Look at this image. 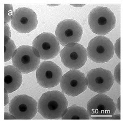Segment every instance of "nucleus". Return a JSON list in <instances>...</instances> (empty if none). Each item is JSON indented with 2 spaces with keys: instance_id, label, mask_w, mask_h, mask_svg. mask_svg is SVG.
<instances>
[{
  "instance_id": "20",
  "label": "nucleus",
  "mask_w": 123,
  "mask_h": 123,
  "mask_svg": "<svg viewBox=\"0 0 123 123\" xmlns=\"http://www.w3.org/2000/svg\"><path fill=\"white\" fill-rule=\"evenodd\" d=\"M11 36V31L8 24L4 23V39L10 38Z\"/></svg>"
},
{
  "instance_id": "2",
  "label": "nucleus",
  "mask_w": 123,
  "mask_h": 123,
  "mask_svg": "<svg viewBox=\"0 0 123 123\" xmlns=\"http://www.w3.org/2000/svg\"><path fill=\"white\" fill-rule=\"evenodd\" d=\"M116 19L110 9L105 6H97L90 11L88 16V23L93 33L105 36L115 29Z\"/></svg>"
},
{
  "instance_id": "7",
  "label": "nucleus",
  "mask_w": 123,
  "mask_h": 123,
  "mask_svg": "<svg viewBox=\"0 0 123 123\" xmlns=\"http://www.w3.org/2000/svg\"><path fill=\"white\" fill-rule=\"evenodd\" d=\"M60 85L62 92L71 97H76L83 93L88 86L85 74L77 69L70 70L63 75Z\"/></svg>"
},
{
  "instance_id": "25",
  "label": "nucleus",
  "mask_w": 123,
  "mask_h": 123,
  "mask_svg": "<svg viewBox=\"0 0 123 123\" xmlns=\"http://www.w3.org/2000/svg\"><path fill=\"white\" fill-rule=\"evenodd\" d=\"M49 6H58L59 4H48Z\"/></svg>"
},
{
  "instance_id": "8",
  "label": "nucleus",
  "mask_w": 123,
  "mask_h": 123,
  "mask_svg": "<svg viewBox=\"0 0 123 123\" xmlns=\"http://www.w3.org/2000/svg\"><path fill=\"white\" fill-rule=\"evenodd\" d=\"M83 30L76 20L65 19L59 23L56 27L55 35L62 46L71 43H78L82 39Z\"/></svg>"
},
{
  "instance_id": "18",
  "label": "nucleus",
  "mask_w": 123,
  "mask_h": 123,
  "mask_svg": "<svg viewBox=\"0 0 123 123\" xmlns=\"http://www.w3.org/2000/svg\"><path fill=\"white\" fill-rule=\"evenodd\" d=\"M114 78L118 85H120V63L116 66L114 72Z\"/></svg>"
},
{
  "instance_id": "24",
  "label": "nucleus",
  "mask_w": 123,
  "mask_h": 123,
  "mask_svg": "<svg viewBox=\"0 0 123 123\" xmlns=\"http://www.w3.org/2000/svg\"><path fill=\"white\" fill-rule=\"evenodd\" d=\"M85 4H71V6H75V7H82V6H85Z\"/></svg>"
},
{
  "instance_id": "3",
  "label": "nucleus",
  "mask_w": 123,
  "mask_h": 123,
  "mask_svg": "<svg viewBox=\"0 0 123 123\" xmlns=\"http://www.w3.org/2000/svg\"><path fill=\"white\" fill-rule=\"evenodd\" d=\"M13 66L22 74L34 72L39 67L41 58L33 47L22 45L17 49L12 58Z\"/></svg>"
},
{
  "instance_id": "23",
  "label": "nucleus",
  "mask_w": 123,
  "mask_h": 123,
  "mask_svg": "<svg viewBox=\"0 0 123 123\" xmlns=\"http://www.w3.org/2000/svg\"><path fill=\"white\" fill-rule=\"evenodd\" d=\"M117 108L118 109V110H119V112H120V97L118 98L117 99Z\"/></svg>"
},
{
  "instance_id": "10",
  "label": "nucleus",
  "mask_w": 123,
  "mask_h": 123,
  "mask_svg": "<svg viewBox=\"0 0 123 123\" xmlns=\"http://www.w3.org/2000/svg\"><path fill=\"white\" fill-rule=\"evenodd\" d=\"M33 47L40 58L45 60L55 58L61 50L58 39L50 32H43L37 36L33 40Z\"/></svg>"
},
{
  "instance_id": "13",
  "label": "nucleus",
  "mask_w": 123,
  "mask_h": 123,
  "mask_svg": "<svg viewBox=\"0 0 123 123\" xmlns=\"http://www.w3.org/2000/svg\"><path fill=\"white\" fill-rule=\"evenodd\" d=\"M11 25L13 28L20 33H29L37 28V15L29 8H19L14 12Z\"/></svg>"
},
{
  "instance_id": "17",
  "label": "nucleus",
  "mask_w": 123,
  "mask_h": 123,
  "mask_svg": "<svg viewBox=\"0 0 123 123\" xmlns=\"http://www.w3.org/2000/svg\"><path fill=\"white\" fill-rule=\"evenodd\" d=\"M14 12L12 4H4V23H8L11 20Z\"/></svg>"
},
{
  "instance_id": "1",
  "label": "nucleus",
  "mask_w": 123,
  "mask_h": 123,
  "mask_svg": "<svg viewBox=\"0 0 123 123\" xmlns=\"http://www.w3.org/2000/svg\"><path fill=\"white\" fill-rule=\"evenodd\" d=\"M68 102L64 94L58 90L43 94L38 102V112L46 119L62 118L68 109Z\"/></svg>"
},
{
  "instance_id": "5",
  "label": "nucleus",
  "mask_w": 123,
  "mask_h": 123,
  "mask_svg": "<svg viewBox=\"0 0 123 123\" xmlns=\"http://www.w3.org/2000/svg\"><path fill=\"white\" fill-rule=\"evenodd\" d=\"M38 103L32 97L27 95H17L11 100L9 106V113L16 119L29 120L35 117Z\"/></svg>"
},
{
  "instance_id": "9",
  "label": "nucleus",
  "mask_w": 123,
  "mask_h": 123,
  "mask_svg": "<svg viewBox=\"0 0 123 123\" xmlns=\"http://www.w3.org/2000/svg\"><path fill=\"white\" fill-rule=\"evenodd\" d=\"M62 62L70 69H78L85 65L88 59L87 50L78 43L69 44L60 53Z\"/></svg>"
},
{
  "instance_id": "14",
  "label": "nucleus",
  "mask_w": 123,
  "mask_h": 123,
  "mask_svg": "<svg viewBox=\"0 0 123 123\" xmlns=\"http://www.w3.org/2000/svg\"><path fill=\"white\" fill-rule=\"evenodd\" d=\"M22 73L14 66L4 67V89L8 94L14 92L22 83Z\"/></svg>"
},
{
  "instance_id": "21",
  "label": "nucleus",
  "mask_w": 123,
  "mask_h": 123,
  "mask_svg": "<svg viewBox=\"0 0 123 123\" xmlns=\"http://www.w3.org/2000/svg\"><path fill=\"white\" fill-rule=\"evenodd\" d=\"M4 120H8V119H16L15 118L14 116L11 115L10 113L5 112H4Z\"/></svg>"
},
{
  "instance_id": "12",
  "label": "nucleus",
  "mask_w": 123,
  "mask_h": 123,
  "mask_svg": "<svg viewBox=\"0 0 123 123\" xmlns=\"http://www.w3.org/2000/svg\"><path fill=\"white\" fill-rule=\"evenodd\" d=\"M36 73L38 83L44 88H51L57 86L63 76L61 68L55 63L49 61L41 63Z\"/></svg>"
},
{
  "instance_id": "19",
  "label": "nucleus",
  "mask_w": 123,
  "mask_h": 123,
  "mask_svg": "<svg viewBox=\"0 0 123 123\" xmlns=\"http://www.w3.org/2000/svg\"><path fill=\"white\" fill-rule=\"evenodd\" d=\"M120 39H121V38L120 37L116 40L115 46H114L115 53L119 59H120Z\"/></svg>"
},
{
  "instance_id": "4",
  "label": "nucleus",
  "mask_w": 123,
  "mask_h": 123,
  "mask_svg": "<svg viewBox=\"0 0 123 123\" xmlns=\"http://www.w3.org/2000/svg\"><path fill=\"white\" fill-rule=\"evenodd\" d=\"M87 53L89 58L93 62L105 63L113 58L115 53L114 45L108 37L97 36L89 43Z\"/></svg>"
},
{
  "instance_id": "15",
  "label": "nucleus",
  "mask_w": 123,
  "mask_h": 123,
  "mask_svg": "<svg viewBox=\"0 0 123 123\" xmlns=\"http://www.w3.org/2000/svg\"><path fill=\"white\" fill-rule=\"evenodd\" d=\"M90 116L88 111L82 106L74 105L68 108L62 117V120H89Z\"/></svg>"
},
{
  "instance_id": "22",
  "label": "nucleus",
  "mask_w": 123,
  "mask_h": 123,
  "mask_svg": "<svg viewBox=\"0 0 123 123\" xmlns=\"http://www.w3.org/2000/svg\"><path fill=\"white\" fill-rule=\"evenodd\" d=\"M8 92L7 91L4 89V106H6L8 104L9 98L8 96Z\"/></svg>"
},
{
  "instance_id": "11",
  "label": "nucleus",
  "mask_w": 123,
  "mask_h": 123,
  "mask_svg": "<svg viewBox=\"0 0 123 123\" xmlns=\"http://www.w3.org/2000/svg\"><path fill=\"white\" fill-rule=\"evenodd\" d=\"M86 79L89 88L98 94L108 92L115 82V78L110 70L102 68L89 70L87 73Z\"/></svg>"
},
{
  "instance_id": "6",
  "label": "nucleus",
  "mask_w": 123,
  "mask_h": 123,
  "mask_svg": "<svg viewBox=\"0 0 123 123\" xmlns=\"http://www.w3.org/2000/svg\"><path fill=\"white\" fill-rule=\"evenodd\" d=\"M87 111L92 119H103L104 117L115 115L116 106L111 98L104 94H99L88 101Z\"/></svg>"
},
{
  "instance_id": "16",
  "label": "nucleus",
  "mask_w": 123,
  "mask_h": 123,
  "mask_svg": "<svg viewBox=\"0 0 123 123\" xmlns=\"http://www.w3.org/2000/svg\"><path fill=\"white\" fill-rule=\"evenodd\" d=\"M14 42L10 38L4 39V62L9 61L16 51Z\"/></svg>"
}]
</instances>
